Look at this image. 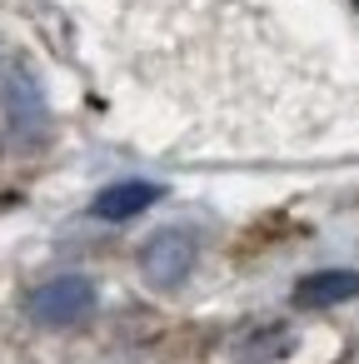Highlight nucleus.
Wrapping results in <instances>:
<instances>
[{
	"instance_id": "obj_1",
	"label": "nucleus",
	"mask_w": 359,
	"mask_h": 364,
	"mask_svg": "<svg viewBox=\"0 0 359 364\" xmlns=\"http://www.w3.org/2000/svg\"><path fill=\"white\" fill-rule=\"evenodd\" d=\"M195 269V235L170 225V230H155L145 245H140V274L155 284V289H175L185 284V274Z\"/></svg>"
},
{
	"instance_id": "obj_2",
	"label": "nucleus",
	"mask_w": 359,
	"mask_h": 364,
	"mask_svg": "<svg viewBox=\"0 0 359 364\" xmlns=\"http://www.w3.org/2000/svg\"><path fill=\"white\" fill-rule=\"evenodd\" d=\"M95 304H100V294H95V284L85 279V274H60V279H45L36 294H31V314L41 319V324H80V319H90L95 314Z\"/></svg>"
},
{
	"instance_id": "obj_3",
	"label": "nucleus",
	"mask_w": 359,
	"mask_h": 364,
	"mask_svg": "<svg viewBox=\"0 0 359 364\" xmlns=\"http://www.w3.org/2000/svg\"><path fill=\"white\" fill-rule=\"evenodd\" d=\"M0 105H6V120L21 140H41L45 125H50V110H45V95H41V80L26 70V65H11L6 80H0Z\"/></svg>"
},
{
	"instance_id": "obj_4",
	"label": "nucleus",
	"mask_w": 359,
	"mask_h": 364,
	"mask_svg": "<svg viewBox=\"0 0 359 364\" xmlns=\"http://www.w3.org/2000/svg\"><path fill=\"white\" fill-rule=\"evenodd\" d=\"M160 200H165V185H155V180H115L95 195L90 215L105 220V225H120V220H135L140 210H150Z\"/></svg>"
},
{
	"instance_id": "obj_5",
	"label": "nucleus",
	"mask_w": 359,
	"mask_h": 364,
	"mask_svg": "<svg viewBox=\"0 0 359 364\" xmlns=\"http://www.w3.org/2000/svg\"><path fill=\"white\" fill-rule=\"evenodd\" d=\"M349 299H359V269H314L294 284L299 309H334Z\"/></svg>"
},
{
	"instance_id": "obj_6",
	"label": "nucleus",
	"mask_w": 359,
	"mask_h": 364,
	"mask_svg": "<svg viewBox=\"0 0 359 364\" xmlns=\"http://www.w3.org/2000/svg\"><path fill=\"white\" fill-rule=\"evenodd\" d=\"M294 329L289 324H250L235 344H230V359L235 364H274V359H284V354H294Z\"/></svg>"
},
{
	"instance_id": "obj_7",
	"label": "nucleus",
	"mask_w": 359,
	"mask_h": 364,
	"mask_svg": "<svg viewBox=\"0 0 359 364\" xmlns=\"http://www.w3.org/2000/svg\"><path fill=\"white\" fill-rule=\"evenodd\" d=\"M354 6H359V0H354Z\"/></svg>"
}]
</instances>
